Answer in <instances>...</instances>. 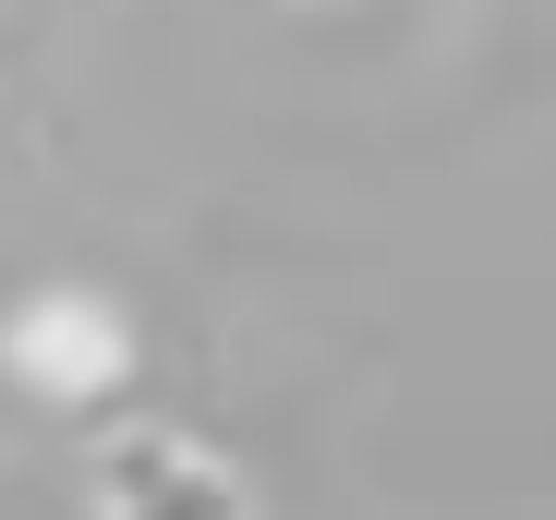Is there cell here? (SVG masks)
I'll return each instance as SVG.
<instances>
[{
  "instance_id": "obj_1",
  "label": "cell",
  "mask_w": 556,
  "mask_h": 520,
  "mask_svg": "<svg viewBox=\"0 0 556 520\" xmlns=\"http://www.w3.org/2000/svg\"><path fill=\"white\" fill-rule=\"evenodd\" d=\"M85 520H254V484L181 423H98Z\"/></svg>"
},
{
  "instance_id": "obj_2",
  "label": "cell",
  "mask_w": 556,
  "mask_h": 520,
  "mask_svg": "<svg viewBox=\"0 0 556 520\" xmlns=\"http://www.w3.org/2000/svg\"><path fill=\"white\" fill-rule=\"evenodd\" d=\"M0 352H13V376H25V388H61V399H98V388H110V376L134 364V339H122V327H110L98 303H25Z\"/></svg>"
}]
</instances>
